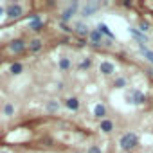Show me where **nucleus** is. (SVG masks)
<instances>
[{"label": "nucleus", "mask_w": 153, "mask_h": 153, "mask_svg": "<svg viewBox=\"0 0 153 153\" xmlns=\"http://www.w3.org/2000/svg\"><path fill=\"white\" fill-rule=\"evenodd\" d=\"M137 144H139V137L133 131H126L119 139V146H121L123 151H131L133 148H137Z\"/></svg>", "instance_id": "obj_1"}, {"label": "nucleus", "mask_w": 153, "mask_h": 153, "mask_svg": "<svg viewBox=\"0 0 153 153\" xmlns=\"http://www.w3.org/2000/svg\"><path fill=\"white\" fill-rule=\"evenodd\" d=\"M27 43L22 40V38H16V40H13L9 45H7V51L11 52V54H22V52H25L27 51Z\"/></svg>", "instance_id": "obj_2"}, {"label": "nucleus", "mask_w": 153, "mask_h": 153, "mask_svg": "<svg viewBox=\"0 0 153 153\" xmlns=\"http://www.w3.org/2000/svg\"><path fill=\"white\" fill-rule=\"evenodd\" d=\"M22 13H24V7L16 2H11L6 6V16L7 18H18V16H22Z\"/></svg>", "instance_id": "obj_3"}, {"label": "nucleus", "mask_w": 153, "mask_h": 153, "mask_svg": "<svg viewBox=\"0 0 153 153\" xmlns=\"http://www.w3.org/2000/svg\"><path fill=\"white\" fill-rule=\"evenodd\" d=\"M128 101L133 103V105H144V103H146V96H144L140 90H130Z\"/></svg>", "instance_id": "obj_4"}, {"label": "nucleus", "mask_w": 153, "mask_h": 153, "mask_svg": "<svg viewBox=\"0 0 153 153\" xmlns=\"http://www.w3.org/2000/svg\"><path fill=\"white\" fill-rule=\"evenodd\" d=\"M106 115H108L106 106H105L103 103H96V105H94V117H97V119L105 121V119H106Z\"/></svg>", "instance_id": "obj_5"}, {"label": "nucleus", "mask_w": 153, "mask_h": 153, "mask_svg": "<svg viewBox=\"0 0 153 153\" xmlns=\"http://www.w3.org/2000/svg\"><path fill=\"white\" fill-rule=\"evenodd\" d=\"M99 72H101L103 76H112V74L115 72V67H114V63H110V61H101V63H99Z\"/></svg>", "instance_id": "obj_6"}, {"label": "nucleus", "mask_w": 153, "mask_h": 153, "mask_svg": "<svg viewBox=\"0 0 153 153\" xmlns=\"http://www.w3.org/2000/svg\"><path fill=\"white\" fill-rule=\"evenodd\" d=\"M76 11H78V4L74 2V4H72L70 7H67V9H65V11L61 13V22H65V24H67V22H68V20H70V18H72L74 15H76Z\"/></svg>", "instance_id": "obj_7"}, {"label": "nucleus", "mask_w": 153, "mask_h": 153, "mask_svg": "<svg viewBox=\"0 0 153 153\" xmlns=\"http://www.w3.org/2000/svg\"><path fill=\"white\" fill-rule=\"evenodd\" d=\"M88 38H90V42H92V45H94V47H101L103 34L99 33V29H92V31L88 33Z\"/></svg>", "instance_id": "obj_8"}, {"label": "nucleus", "mask_w": 153, "mask_h": 153, "mask_svg": "<svg viewBox=\"0 0 153 153\" xmlns=\"http://www.w3.org/2000/svg\"><path fill=\"white\" fill-rule=\"evenodd\" d=\"M99 6H101V4H97V2H88V4L83 7V16H90V15H94V13L99 9Z\"/></svg>", "instance_id": "obj_9"}, {"label": "nucleus", "mask_w": 153, "mask_h": 153, "mask_svg": "<svg viewBox=\"0 0 153 153\" xmlns=\"http://www.w3.org/2000/svg\"><path fill=\"white\" fill-rule=\"evenodd\" d=\"M58 67H59V70H61V72H67V70H70V67H72V61H70V58H67V56L59 58V61H58Z\"/></svg>", "instance_id": "obj_10"}, {"label": "nucleus", "mask_w": 153, "mask_h": 153, "mask_svg": "<svg viewBox=\"0 0 153 153\" xmlns=\"http://www.w3.org/2000/svg\"><path fill=\"white\" fill-rule=\"evenodd\" d=\"M99 128H101V131H103V133H112V131H114V121L105 119V121H101V123H99Z\"/></svg>", "instance_id": "obj_11"}, {"label": "nucleus", "mask_w": 153, "mask_h": 153, "mask_svg": "<svg viewBox=\"0 0 153 153\" xmlns=\"http://www.w3.org/2000/svg\"><path fill=\"white\" fill-rule=\"evenodd\" d=\"M65 106L68 110H72V112H78L79 110V101L76 97H68V99H65Z\"/></svg>", "instance_id": "obj_12"}, {"label": "nucleus", "mask_w": 153, "mask_h": 153, "mask_svg": "<svg viewBox=\"0 0 153 153\" xmlns=\"http://www.w3.org/2000/svg\"><path fill=\"white\" fill-rule=\"evenodd\" d=\"M42 27H43V22H42L40 16H34V18L29 22V29L34 31V33H36V31H42Z\"/></svg>", "instance_id": "obj_13"}, {"label": "nucleus", "mask_w": 153, "mask_h": 153, "mask_svg": "<svg viewBox=\"0 0 153 153\" xmlns=\"http://www.w3.org/2000/svg\"><path fill=\"white\" fill-rule=\"evenodd\" d=\"M31 52H40L42 49H43V43H42V40H38V38H34V40H31L29 42V47H27Z\"/></svg>", "instance_id": "obj_14"}, {"label": "nucleus", "mask_w": 153, "mask_h": 153, "mask_svg": "<svg viewBox=\"0 0 153 153\" xmlns=\"http://www.w3.org/2000/svg\"><path fill=\"white\" fill-rule=\"evenodd\" d=\"M97 29H99V33H101L103 36H108V38H110L112 42L115 40V36H114V33H112V31L108 29V25H106V24H99V25H97Z\"/></svg>", "instance_id": "obj_15"}, {"label": "nucleus", "mask_w": 153, "mask_h": 153, "mask_svg": "<svg viewBox=\"0 0 153 153\" xmlns=\"http://www.w3.org/2000/svg\"><path fill=\"white\" fill-rule=\"evenodd\" d=\"M7 72H9L11 76H18V74H22V72H24V65H22V63H11Z\"/></svg>", "instance_id": "obj_16"}, {"label": "nucleus", "mask_w": 153, "mask_h": 153, "mask_svg": "<svg viewBox=\"0 0 153 153\" xmlns=\"http://www.w3.org/2000/svg\"><path fill=\"white\" fill-rule=\"evenodd\" d=\"M2 112H4V115L13 117V115H15V105H13V103H6L4 108H2Z\"/></svg>", "instance_id": "obj_17"}, {"label": "nucleus", "mask_w": 153, "mask_h": 153, "mask_svg": "<svg viewBox=\"0 0 153 153\" xmlns=\"http://www.w3.org/2000/svg\"><path fill=\"white\" fill-rule=\"evenodd\" d=\"M139 47H140V52L146 56V59H148V61L153 65V51H148V49L144 47V43H139Z\"/></svg>", "instance_id": "obj_18"}, {"label": "nucleus", "mask_w": 153, "mask_h": 153, "mask_svg": "<svg viewBox=\"0 0 153 153\" xmlns=\"http://www.w3.org/2000/svg\"><path fill=\"white\" fill-rule=\"evenodd\" d=\"M74 29H76V33H78L79 36H85V34H88V33H90V31H88V27H87L85 24H81V22H79V24H76V27H74Z\"/></svg>", "instance_id": "obj_19"}, {"label": "nucleus", "mask_w": 153, "mask_h": 153, "mask_svg": "<svg viewBox=\"0 0 153 153\" xmlns=\"http://www.w3.org/2000/svg\"><path fill=\"white\" fill-rule=\"evenodd\" d=\"M130 33H131V36H133V38H137V40H139V43H146V36H144L140 31H137V29H130Z\"/></svg>", "instance_id": "obj_20"}, {"label": "nucleus", "mask_w": 153, "mask_h": 153, "mask_svg": "<svg viewBox=\"0 0 153 153\" xmlns=\"http://www.w3.org/2000/svg\"><path fill=\"white\" fill-rule=\"evenodd\" d=\"M137 29H139V31H140V33L144 34V33H149V29H151V25H149L148 22H144V20H140V22H139V25H137Z\"/></svg>", "instance_id": "obj_21"}, {"label": "nucleus", "mask_w": 153, "mask_h": 153, "mask_svg": "<svg viewBox=\"0 0 153 153\" xmlns=\"http://www.w3.org/2000/svg\"><path fill=\"white\" fill-rule=\"evenodd\" d=\"M47 110H49V112H58V110H59V103H58L56 99H51V101L47 103Z\"/></svg>", "instance_id": "obj_22"}, {"label": "nucleus", "mask_w": 153, "mask_h": 153, "mask_svg": "<svg viewBox=\"0 0 153 153\" xmlns=\"http://www.w3.org/2000/svg\"><path fill=\"white\" fill-rule=\"evenodd\" d=\"M90 65H92V61H90V58H87V59H83V61L78 65V68H79V70H87Z\"/></svg>", "instance_id": "obj_23"}, {"label": "nucleus", "mask_w": 153, "mask_h": 153, "mask_svg": "<svg viewBox=\"0 0 153 153\" xmlns=\"http://www.w3.org/2000/svg\"><path fill=\"white\" fill-rule=\"evenodd\" d=\"M114 85H115L117 88H124V87H126V79H124V78H117Z\"/></svg>", "instance_id": "obj_24"}, {"label": "nucleus", "mask_w": 153, "mask_h": 153, "mask_svg": "<svg viewBox=\"0 0 153 153\" xmlns=\"http://www.w3.org/2000/svg\"><path fill=\"white\" fill-rule=\"evenodd\" d=\"M59 29H61L63 33H67V34H68V33H72V29H70V27H68L65 22H59Z\"/></svg>", "instance_id": "obj_25"}, {"label": "nucleus", "mask_w": 153, "mask_h": 153, "mask_svg": "<svg viewBox=\"0 0 153 153\" xmlns=\"http://www.w3.org/2000/svg\"><path fill=\"white\" fill-rule=\"evenodd\" d=\"M87 153H103V151H101V148H99L97 144H94V146H90V148H88V151H87Z\"/></svg>", "instance_id": "obj_26"}, {"label": "nucleus", "mask_w": 153, "mask_h": 153, "mask_svg": "<svg viewBox=\"0 0 153 153\" xmlns=\"http://www.w3.org/2000/svg\"><path fill=\"white\" fill-rule=\"evenodd\" d=\"M78 45L83 47V45H85V38H79V40H78Z\"/></svg>", "instance_id": "obj_27"}, {"label": "nucleus", "mask_w": 153, "mask_h": 153, "mask_svg": "<svg viewBox=\"0 0 153 153\" xmlns=\"http://www.w3.org/2000/svg\"><path fill=\"white\" fill-rule=\"evenodd\" d=\"M6 15V7L4 6H0V16H4Z\"/></svg>", "instance_id": "obj_28"}, {"label": "nucleus", "mask_w": 153, "mask_h": 153, "mask_svg": "<svg viewBox=\"0 0 153 153\" xmlns=\"http://www.w3.org/2000/svg\"><path fill=\"white\" fill-rule=\"evenodd\" d=\"M0 153H7V151H0Z\"/></svg>", "instance_id": "obj_29"}]
</instances>
